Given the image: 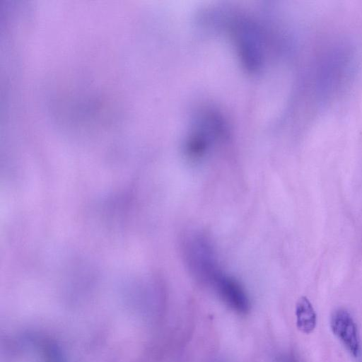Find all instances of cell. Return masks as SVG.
<instances>
[{"mask_svg": "<svg viewBox=\"0 0 362 362\" xmlns=\"http://www.w3.org/2000/svg\"><path fill=\"white\" fill-rule=\"evenodd\" d=\"M184 256L191 273L210 285L222 272L209 240L202 234L189 235L184 244Z\"/></svg>", "mask_w": 362, "mask_h": 362, "instance_id": "obj_1", "label": "cell"}, {"mask_svg": "<svg viewBox=\"0 0 362 362\" xmlns=\"http://www.w3.org/2000/svg\"><path fill=\"white\" fill-rule=\"evenodd\" d=\"M330 327L348 351L354 356H358L360 339L356 324L351 313L344 308L336 310L331 316Z\"/></svg>", "mask_w": 362, "mask_h": 362, "instance_id": "obj_2", "label": "cell"}, {"mask_svg": "<svg viewBox=\"0 0 362 362\" xmlns=\"http://www.w3.org/2000/svg\"><path fill=\"white\" fill-rule=\"evenodd\" d=\"M222 300L232 309L239 313H245L250 307L247 295L234 277L221 272L211 285Z\"/></svg>", "mask_w": 362, "mask_h": 362, "instance_id": "obj_3", "label": "cell"}, {"mask_svg": "<svg viewBox=\"0 0 362 362\" xmlns=\"http://www.w3.org/2000/svg\"><path fill=\"white\" fill-rule=\"evenodd\" d=\"M296 326L303 333L310 334L315 328L317 317L314 308L305 296L300 297L296 305Z\"/></svg>", "mask_w": 362, "mask_h": 362, "instance_id": "obj_4", "label": "cell"}]
</instances>
